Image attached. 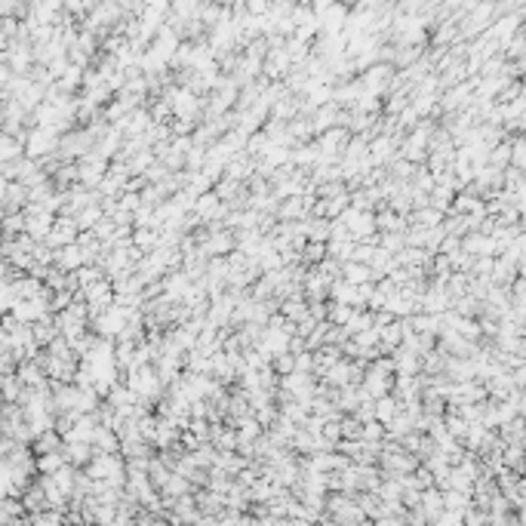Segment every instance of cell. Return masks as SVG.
<instances>
[{
    "label": "cell",
    "instance_id": "obj_1",
    "mask_svg": "<svg viewBox=\"0 0 526 526\" xmlns=\"http://www.w3.org/2000/svg\"><path fill=\"white\" fill-rule=\"evenodd\" d=\"M249 6H253V13H265V0H249Z\"/></svg>",
    "mask_w": 526,
    "mask_h": 526
}]
</instances>
